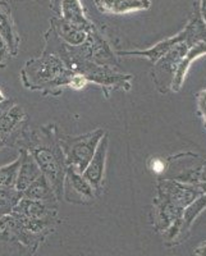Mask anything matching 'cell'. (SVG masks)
<instances>
[{
	"mask_svg": "<svg viewBox=\"0 0 206 256\" xmlns=\"http://www.w3.org/2000/svg\"><path fill=\"white\" fill-rule=\"evenodd\" d=\"M64 73H66V70H64L63 64L54 56L40 59L38 64L35 66V76L41 82H50L52 80L59 78Z\"/></svg>",
	"mask_w": 206,
	"mask_h": 256,
	"instance_id": "4fadbf2b",
	"label": "cell"
},
{
	"mask_svg": "<svg viewBox=\"0 0 206 256\" xmlns=\"http://www.w3.org/2000/svg\"><path fill=\"white\" fill-rule=\"evenodd\" d=\"M18 169H20V159L16 160L14 163L0 168V188L16 187Z\"/></svg>",
	"mask_w": 206,
	"mask_h": 256,
	"instance_id": "2e32d148",
	"label": "cell"
},
{
	"mask_svg": "<svg viewBox=\"0 0 206 256\" xmlns=\"http://www.w3.org/2000/svg\"><path fill=\"white\" fill-rule=\"evenodd\" d=\"M150 168L152 169L154 172L162 173V170H164V163H162L160 159H154L152 160V166H151Z\"/></svg>",
	"mask_w": 206,
	"mask_h": 256,
	"instance_id": "ffe728a7",
	"label": "cell"
},
{
	"mask_svg": "<svg viewBox=\"0 0 206 256\" xmlns=\"http://www.w3.org/2000/svg\"><path fill=\"white\" fill-rule=\"evenodd\" d=\"M59 13L62 14V18L70 22V24L82 27L86 31L92 30V24H90V20L84 16V8H82V4L80 0H62L60 12Z\"/></svg>",
	"mask_w": 206,
	"mask_h": 256,
	"instance_id": "8fae6325",
	"label": "cell"
},
{
	"mask_svg": "<svg viewBox=\"0 0 206 256\" xmlns=\"http://www.w3.org/2000/svg\"><path fill=\"white\" fill-rule=\"evenodd\" d=\"M104 136L102 130H96L95 132L84 134L81 137H73L68 142L64 144V150L67 154V163L74 166L80 173H84L90 160L92 159L99 145L100 140Z\"/></svg>",
	"mask_w": 206,
	"mask_h": 256,
	"instance_id": "7a4b0ae2",
	"label": "cell"
},
{
	"mask_svg": "<svg viewBox=\"0 0 206 256\" xmlns=\"http://www.w3.org/2000/svg\"><path fill=\"white\" fill-rule=\"evenodd\" d=\"M6 50H8V49H6V44H4V41L2 40V38H0V64L3 63L4 58H6Z\"/></svg>",
	"mask_w": 206,
	"mask_h": 256,
	"instance_id": "44dd1931",
	"label": "cell"
},
{
	"mask_svg": "<svg viewBox=\"0 0 206 256\" xmlns=\"http://www.w3.org/2000/svg\"><path fill=\"white\" fill-rule=\"evenodd\" d=\"M4 102V96H3V94L0 92V102Z\"/></svg>",
	"mask_w": 206,
	"mask_h": 256,
	"instance_id": "d4e9b609",
	"label": "cell"
},
{
	"mask_svg": "<svg viewBox=\"0 0 206 256\" xmlns=\"http://www.w3.org/2000/svg\"><path fill=\"white\" fill-rule=\"evenodd\" d=\"M84 84H86V80H84V77H82V76H73V77H70V86H72V88H82L84 86Z\"/></svg>",
	"mask_w": 206,
	"mask_h": 256,
	"instance_id": "d6986e66",
	"label": "cell"
},
{
	"mask_svg": "<svg viewBox=\"0 0 206 256\" xmlns=\"http://www.w3.org/2000/svg\"><path fill=\"white\" fill-rule=\"evenodd\" d=\"M198 110L202 114L204 120L206 122V88L201 90L198 94Z\"/></svg>",
	"mask_w": 206,
	"mask_h": 256,
	"instance_id": "ac0fdd59",
	"label": "cell"
},
{
	"mask_svg": "<svg viewBox=\"0 0 206 256\" xmlns=\"http://www.w3.org/2000/svg\"><path fill=\"white\" fill-rule=\"evenodd\" d=\"M200 17L201 13L198 10H196L194 18L190 20V24H187L186 28L183 30L182 32H180L174 38H166V40L162 41L158 45H155L154 48H151V49L144 50V52H120L119 54L120 56H142L155 63V62H158L159 59H162V56H166L169 50L177 46L178 44H182V42H192V44H196V42H200V41H205L206 24L205 22L201 20Z\"/></svg>",
	"mask_w": 206,
	"mask_h": 256,
	"instance_id": "6da1fadb",
	"label": "cell"
},
{
	"mask_svg": "<svg viewBox=\"0 0 206 256\" xmlns=\"http://www.w3.org/2000/svg\"><path fill=\"white\" fill-rule=\"evenodd\" d=\"M108 136H102L100 140L99 145L96 148V152L94 154L92 159L90 160V163L88 164L86 169L84 170L82 176L91 187L98 190L100 187L104 178V170H105V162H106V152H108Z\"/></svg>",
	"mask_w": 206,
	"mask_h": 256,
	"instance_id": "277c9868",
	"label": "cell"
},
{
	"mask_svg": "<svg viewBox=\"0 0 206 256\" xmlns=\"http://www.w3.org/2000/svg\"><path fill=\"white\" fill-rule=\"evenodd\" d=\"M9 108H10V102H0V116H2V114H3L6 110H8Z\"/></svg>",
	"mask_w": 206,
	"mask_h": 256,
	"instance_id": "7402d4cb",
	"label": "cell"
},
{
	"mask_svg": "<svg viewBox=\"0 0 206 256\" xmlns=\"http://www.w3.org/2000/svg\"><path fill=\"white\" fill-rule=\"evenodd\" d=\"M10 214L32 220H52V205L48 201H36L22 198Z\"/></svg>",
	"mask_w": 206,
	"mask_h": 256,
	"instance_id": "5b68a950",
	"label": "cell"
},
{
	"mask_svg": "<svg viewBox=\"0 0 206 256\" xmlns=\"http://www.w3.org/2000/svg\"><path fill=\"white\" fill-rule=\"evenodd\" d=\"M24 112L20 106H13L4 112L0 116V137L4 140L8 134H12L20 120H24Z\"/></svg>",
	"mask_w": 206,
	"mask_h": 256,
	"instance_id": "9a60e30c",
	"label": "cell"
},
{
	"mask_svg": "<svg viewBox=\"0 0 206 256\" xmlns=\"http://www.w3.org/2000/svg\"><path fill=\"white\" fill-rule=\"evenodd\" d=\"M24 198H30V200L36 201H48L52 202V198H54V190H52V184L48 180L42 173L36 178L24 192H22Z\"/></svg>",
	"mask_w": 206,
	"mask_h": 256,
	"instance_id": "5bb4252c",
	"label": "cell"
},
{
	"mask_svg": "<svg viewBox=\"0 0 206 256\" xmlns=\"http://www.w3.org/2000/svg\"><path fill=\"white\" fill-rule=\"evenodd\" d=\"M3 146H4V140L2 138V137H0V150H2V148H3Z\"/></svg>",
	"mask_w": 206,
	"mask_h": 256,
	"instance_id": "cb8c5ba5",
	"label": "cell"
},
{
	"mask_svg": "<svg viewBox=\"0 0 206 256\" xmlns=\"http://www.w3.org/2000/svg\"><path fill=\"white\" fill-rule=\"evenodd\" d=\"M206 54V42L205 41H200L198 44L192 45L184 56L180 58L178 62L177 67H176L174 73H173V78L170 82V88L173 91H178L182 88V84L186 78V74L188 72L190 67H191L192 62L194 59H198V56H205Z\"/></svg>",
	"mask_w": 206,
	"mask_h": 256,
	"instance_id": "52a82bcc",
	"label": "cell"
},
{
	"mask_svg": "<svg viewBox=\"0 0 206 256\" xmlns=\"http://www.w3.org/2000/svg\"><path fill=\"white\" fill-rule=\"evenodd\" d=\"M204 208H206V195L198 198V200L194 201V204L184 212V220H186V223H191V222L198 216V214H200L201 210H202Z\"/></svg>",
	"mask_w": 206,
	"mask_h": 256,
	"instance_id": "e0dca14e",
	"label": "cell"
},
{
	"mask_svg": "<svg viewBox=\"0 0 206 256\" xmlns=\"http://www.w3.org/2000/svg\"><path fill=\"white\" fill-rule=\"evenodd\" d=\"M100 13L122 16L150 8L151 0H94Z\"/></svg>",
	"mask_w": 206,
	"mask_h": 256,
	"instance_id": "8992f818",
	"label": "cell"
},
{
	"mask_svg": "<svg viewBox=\"0 0 206 256\" xmlns=\"http://www.w3.org/2000/svg\"><path fill=\"white\" fill-rule=\"evenodd\" d=\"M30 154L38 163L41 173L48 178L54 192H62L64 178V160L62 155L49 148H32Z\"/></svg>",
	"mask_w": 206,
	"mask_h": 256,
	"instance_id": "3957f363",
	"label": "cell"
},
{
	"mask_svg": "<svg viewBox=\"0 0 206 256\" xmlns=\"http://www.w3.org/2000/svg\"><path fill=\"white\" fill-rule=\"evenodd\" d=\"M66 184H67V192L73 191L80 198L84 200H91L94 198L92 187L84 180V176L74 168L70 166L66 172Z\"/></svg>",
	"mask_w": 206,
	"mask_h": 256,
	"instance_id": "7c38bea8",
	"label": "cell"
},
{
	"mask_svg": "<svg viewBox=\"0 0 206 256\" xmlns=\"http://www.w3.org/2000/svg\"><path fill=\"white\" fill-rule=\"evenodd\" d=\"M52 28L56 30V35L59 36L60 38H63L66 42H68L70 45H81L82 42L86 41L88 38V32L91 31H86L82 27L76 26V24H70L63 18H54L52 20Z\"/></svg>",
	"mask_w": 206,
	"mask_h": 256,
	"instance_id": "30bf717a",
	"label": "cell"
},
{
	"mask_svg": "<svg viewBox=\"0 0 206 256\" xmlns=\"http://www.w3.org/2000/svg\"><path fill=\"white\" fill-rule=\"evenodd\" d=\"M40 174V168L32 155L27 152H22L20 156V169H18L17 180H16V188L24 192Z\"/></svg>",
	"mask_w": 206,
	"mask_h": 256,
	"instance_id": "9c48e42d",
	"label": "cell"
},
{
	"mask_svg": "<svg viewBox=\"0 0 206 256\" xmlns=\"http://www.w3.org/2000/svg\"><path fill=\"white\" fill-rule=\"evenodd\" d=\"M60 3L62 0H52V6L56 12H60Z\"/></svg>",
	"mask_w": 206,
	"mask_h": 256,
	"instance_id": "603a6c76",
	"label": "cell"
},
{
	"mask_svg": "<svg viewBox=\"0 0 206 256\" xmlns=\"http://www.w3.org/2000/svg\"><path fill=\"white\" fill-rule=\"evenodd\" d=\"M0 38L4 41L8 52L16 56L20 45V38L16 31L10 9L4 2H0Z\"/></svg>",
	"mask_w": 206,
	"mask_h": 256,
	"instance_id": "ba28073f",
	"label": "cell"
}]
</instances>
